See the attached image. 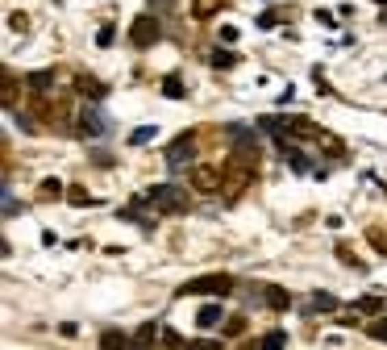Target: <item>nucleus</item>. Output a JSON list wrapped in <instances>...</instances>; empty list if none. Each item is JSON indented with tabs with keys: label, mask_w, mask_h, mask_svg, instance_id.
I'll return each mask as SVG.
<instances>
[{
	"label": "nucleus",
	"mask_w": 387,
	"mask_h": 350,
	"mask_svg": "<svg viewBox=\"0 0 387 350\" xmlns=\"http://www.w3.org/2000/svg\"><path fill=\"white\" fill-rule=\"evenodd\" d=\"M142 205H150L154 213H184L188 209V196L175 184H158V188L142 192Z\"/></svg>",
	"instance_id": "1"
},
{
	"label": "nucleus",
	"mask_w": 387,
	"mask_h": 350,
	"mask_svg": "<svg viewBox=\"0 0 387 350\" xmlns=\"http://www.w3.org/2000/svg\"><path fill=\"white\" fill-rule=\"evenodd\" d=\"M229 288H234L229 275H200V279H188L179 288V296H225Z\"/></svg>",
	"instance_id": "2"
},
{
	"label": "nucleus",
	"mask_w": 387,
	"mask_h": 350,
	"mask_svg": "<svg viewBox=\"0 0 387 350\" xmlns=\"http://www.w3.org/2000/svg\"><path fill=\"white\" fill-rule=\"evenodd\" d=\"M129 42H134V46H150V42H158V17H154V13H142V17L129 25Z\"/></svg>",
	"instance_id": "3"
},
{
	"label": "nucleus",
	"mask_w": 387,
	"mask_h": 350,
	"mask_svg": "<svg viewBox=\"0 0 387 350\" xmlns=\"http://www.w3.org/2000/svg\"><path fill=\"white\" fill-rule=\"evenodd\" d=\"M79 125H84V138H108V113L100 105H88Z\"/></svg>",
	"instance_id": "4"
},
{
	"label": "nucleus",
	"mask_w": 387,
	"mask_h": 350,
	"mask_svg": "<svg viewBox=\"0 0 387 350\" xmlns=\"http://www.w3.org/2000/svg\"><path fill=\"white\" fill-rule=\"evenodd\" d=\"M192 188L196 192H216L221 188V163L212 167V163H196L192 167Z\"/></svg>",
	"instance_id": "5"
},
{
	"label": "nucleus",
	"mask_w": 387,
	"mask_h": 350,
	"mask_svg": "<svg viewBox=\"0 0 387 350\" xmlns=\"http://www.w3.org/2000/svg\"><path fill=\"white\" fill-rule=\"evenodd\" d=\"M192 142H196L192 134H184V138H175V142H171V150H167V167H171V171H179V167H184V159H192Z\"/></svg>",
	"instance_id": "6"
},
{
	"label": "nucleus",
	"mask_w": 387,
	"mask_h": 350,
	"mask_svg": "<svg viewBox=\"0 0 387 350\" xmlns=\"http://www.w3.org/2000/svg\"><path fill=\"white\" fill-rule=\"evenodd\" d=\"M154 338H158V325H154V321H146V325L138 329V338H134L129 346H134V350H150V346H154Z\"/></svg>",
	"instance_id": "7"
},
{
	"label": "nucleus",
	"mask_w": 387,
	"mask_h": 350,
	"mask_svg": "<svg viewBox=\"0 0 387 350\" xmlns=\"http://www.w3.org/2000/svg\"><path fill=\"white\" fill-rule=\"evenodd\" d=\"M221 317H225V309H221V305H204V309L196 313V325H200V329H208V325H216Z\"/></svg>",
	"instance_id": "8"
},
{
	"label": "nucleus",
	"mask_w": 387,
	"mask_h": 350,
	"mask_svg": "<svg viewBox=\"0 0 387 350\" xmlns=\"http://www.w3.org/2000/svg\"><path fill=\"white\" fill-rule=\"evenodd\" d=\"M262 296H266L271 309H288V305H292V296H288L284 288H262Z\"/></svg>",
	"instance_id": "9"
},
{
	"label": "nucleus",
	"mask_w": 387,
	"mask_h": 350,
	"mask_svg": "<svg viewBox=\"0 0 387 350\" xmlns=\"http://www.w3.org/2000/svg\"><path fill=\"white\" fill-rule=\"evenodd\" d=\"M354 313H366V317H375V313H383V296H362L358 305H354Z\"/></svg>",
	"instance_id": "10"
},
{
	"label": "nucleus",
	"mask_w": 387,
	"mask_h": 350,
	"mask_svg": "<svg viewBox=\"0 0 387 350\" xmlns=\"http://www.w3.org/2000/svg\"><path fill=\"white\" fill-rule=\"evenodd\" d=\"M100 346H104V350H125L129 342H125V334H117V329H104V334H100Z\"/></svg>",
	"instance_id": "11"
},
{
	"label": "nucleus",
	"mask_w": 387,
	"mask_h": 350,
	"mask_svg": "<svg viewBox=\"0 0 387 350\" xmlns=\"http://www.w3.org/2000/svg\"><path fill=\"white\" fill-rule=\"evenodd\" d=\"M162 96H167V100H179V96H184V79H179L175 71L162 79Z\"/></svg>",
	"instance_id": "12"
},
{
	"label": "nucleus",
	"mask_w": 387,
	"mask_h": 350,
	"mask_svg": "<svg viewBox=\"0 0 387 350\" xmlns=\"http://www.w3.org/2000/svg\"><path fill=\"white\" fill-rule=\"evenodd\" d=\"M25 84H29V88H34V92H46V88H50V84H54V71H34V75H29V79H25Z\"/></svg>",
	"instance_id": "13"
},
{
	"label": "nucleus",
	"mask_w": 387,
	"mask_h": 350,
	"mask_svg": "<svg viewBox=\"0 0 387 350\" xmlns=\"http://www.w3.org/2000/svg\"><path fill=\"white\" fill-rule=\"evenodd\" d=\"M38 196H42V200H59V196H63V184H59V179H42Z\"/></svg>",
	"instance_id": "14"
},
{
	"label": "nucleus",
	"mask_w": 387,
	"mask_h": 350,
	"mask_svg": "<svg viewBox=\"0 0 387 350\" xmlns=\"http://www.w3.org/2000/svg\"><path fill=\"white\" fill-rule=\"evenodd\" d=\"M288 346V334L284 329H271L266 338H262V350H284Z\"/></svg>",
	"instance_id": "15"
},
{
	"label": "nucleus",
	"mask_w": 387,
	"mask_h": 350,
	"mask_svg": "<svg viewBox=\"0 0 387 350\" xmlns=\"http://www.w3.org/2000/svg\"><path fill=\"white\" fill-rule=\"evenodd\" d=\"M212 67L229 71V67H238V55H234V50H216V55H212Z\"/></svg>",
	"instance_id": "16"
},
{
	"label": "nucleus",
	"mask_w": 387,
	"mask_h": 350,
	"mask_svg": "<svg viewBox=\"0 0 387 350\" xmlns=\"http://www.w3.org/2000/svg\"><path fill=\"white\" fill-rule=\"evenodd\" d=\"M154 134H158V125H138V129L129 134V142H134V146H146V142H150Z\"/></svg>",
	"instance_id": "17"
},
{
	"label": "nucleus",
	"mask_w": 387,
	"mask_h": 350,
	"mask_svg": "<svg viewBox=\"0 0 387 350\" xmlns=\"http://www.w3.org/2000/svg\"><path fill=\"white\" fill-rule=\"evenodd\" d=\"M312 309H321V313H334V309H338V300L329 296V292H316V296H312Z\"/></svg>",
	"instance_id": "18"
},
{
	"label": "nucleus",
	"mask_w": 387,
	"mask_h": 350,
	"mask_svg": "<svg viewBox=\"0 0 387 350\" xmlns=\"http://www.w3.org/2000/svg\"><path fill=\"white\" fill-rule=\"evenodd\" d=\"M67 200H71L75 209H84V205H96V200H92V196H88L84 188H71V192H67Z\"/></svg>",
	"instance_id": "19"
},
{
	"label": "nucleus",
	"mask_w": 387,
	"mask_h": 350,
	"mask_svg": "<svg viewBox=\"0 0 387 350\" xmlns=\"http://www.w3.org/2000/svg\"><path fill=\"white\" fill-rule=\"evenodd\" d=\"M375 342H387V317H379V321H371V329H366Z\"/></svg>",
	"instance_id": "20"
},
{
	"label": "nucleus",
	"mask_w": 387,
	"mask_h": 350,
	"mask_svg": "<svg viewBox=\"0 0 387 350\" xmlns=\"http://www.w3.org/2000/svg\"><path fill=\"white\" fill-rule=\"evenodd\" d=\"M184 350H221V342H216V338H196V342H188Z\"/></svg>",
	"instance_id": "21"
},
{
	"label": "nucleus",
	"mask_w": 387,
	"mask_h": 350,
	"mask_svg": "<svg viewBox=\"0 0 387 350\" xmlns=\"http://www.w3.org/2000/svg\"><path fill=\"white\" fill-rule=\"evenodd\" d=\"M79 92H92V100H100V96H104V84H96V79H79Z\"/></svg>",
	"instance_id": "22"
},
{
	"label": "nucleus",
	"mask_w": 387,
	"mask_h": 350,
	"mask_svg": "<svg viewBox=\"0 0 387 350\" xmlns=\"http://www.w3.org/2000/svg\"><path fill=\"white\" fill-rule=\"evenodd\" d=\"M216 5H225V0H196V13H200V17H208Z\"/></svg>",
	"instance_id": "23"
},
{
	"label": "nucleus",
	"mask_w": 387,
	"mask_h": 350,
	"mask_svg": "<svg viewBox=\"0 0 387 350\" xmlns=\"http://www.w3.org/2000/svg\"><path fill=\"white\" fill-rule=\"evenodd\" d=\"M242 329H246V321H242V317H229V325H225V334H229V338H238Z\"/></svg>",
	"instance_id": "24"
},
{
	"label": "nucleus",
	"mask_w": 387,
	"mask_h": 350,
	"mask_svg": "<svg viewBox=\"0 0 387 350\" xmlns=\"http://www.w3.org/2000/svg\"><path fill=\"white\" fill-rule=\"evenodd\" d=\"M113 38H117V34H113V25H104V29L96 34V42H100V46H113Z\"/></svg>",
	"instance_id": "25"
},
{
	"label": "nucleus",
	"mask_w": 387,
	"mask_h": 350,
	"mask_svg": "<svg viewBox=\"0 0 387 350\" xmlns=\"http://www.w3.org/2000/svg\"><path fill=\"white\" fill-rule=\"evenodd\" d=\"M150 9H154V13H171L175 0H150Z\"/></svg>",
	"instance_id": "26"
},
{
	"label": "nucleus",
	"mask_w": 387,
	"mask_h": 350,
	"mask_svg": "<svg viewBox=\"0 0 387 350\" xmlns=\"http://www.w3.org/2000/svg\"><path fill=\"white\" fill-rule=\"evenodd\" d=\"M366 238H371V242H375V250H383V255H387V238H383V234H379V229H371V234H366Z\"/></svg>",
	"instance_id": "27"
},
{
	"label": "nucleus",
	"mask_w": 387,
	"mask_h": 350,
	"mask_svg": "<svg viewBox=\"0 0 387 350\" xmlns=\"http://www.w3.org/2000/svg\"><path fill=\"white\" fill-rule=\"evenodd\" d=\"M221 42H238V25H221Z\"/></svg>",
	"instance_id": "28"
},
{
	"label": "nucleus",
	"mask_w": 387,
	"mask_h": 350,
	"mask_svg": "<svg viewBox=\"0 0 387 350\" xmlns=\"http://www.w3.org/2000/svg\"><path fill=\"white\" fill-rule=\"evenodd\" d=\"M5 217H17V200H13V192H5Z\"/></svg>",
	"instance_id": "29"
}]
</instances>
